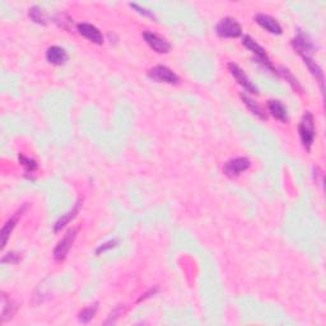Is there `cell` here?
Wrapping results in <instances>:
<instances>
[{"label": "cell", "mask_w": 326, "mask_h": 326, "mask_svg": "<svg viewBox=\"0 0 326 326\" xmlns=\"http://www.w3.org/2000/svg\"><path fill=\"white\" fill-rule=\"evenodd\" d=\"M24 206L22 209H19L17 213H14L13 216L11 217V218L8 219V221L6 222V224L3 226V229H2V249H4L7 245V242H8V239L9 236H11V233L13 232L14 227L17 226V223H18V221L21 219L22 214L24 213Z\"/></svg>", "instance_id": "cell-12"}, {"label": "cell", "mask_w": 326, "mask_h": 326, "mask_svg": "<svg viewBox=\"0 0 326 326\" xmlns=\"http://www.w3.org/2000/svg\"><path fill=\"white\" fill-rule=\"evenodd\" d=\"M144 40H145L146 44L149 45L151 49H153L154 51L158 52V54H167L171 50V44L166 39L161 37L159 35L153 34V32L145 31L143 34Z\"/></svg>", "instance_id": "cell-8"}, {"label": "cell", "mask_w": 326, "mask_h": 326, "mask_svg": "<svg viewBox=\"0 0 326 326\" xmlns=\"http://www.w3.org/2000/svg\"><path fill=\"white\" fill-rule=\"evenodd\" d=\"M19 162L22 163V166H24L27 173H34L37 170V163L35 159L28 158V157L23 156V154H19Z\"/></svg>", "instance_id": "cell-22"}, {"label": "cell", "mask_w": 326, "mask_h": 326, "mask_svg": "<svg viewBox=\"0 0 326 326\" xmlns=\"http://www.w3.org/2000/svg\"><path fill=\"white\" fill-rule=\"evenodd\" d=\"M78 229H79L78 227H75V228H70L69 231L64 234V237L60 240L59 244L56 245V247H55L54 250L55 260H57V261H63V260H65L68 252H69V250L72 249L73 244H74V240L78 234Z\"/></svg>", "instance_id": "cell-4"}, {"label": "cell", "mask_w": 326, "mask_h": 326, "mask_svg": "<svg viewBox=\"0 0 326 326\" xmlns=\"http://www.w3.org/2000/svg\"><path fill=\"white\" fill-rule=\"evenodd\" d=\"M240 97H241V100L244 101L245 105L247 106V108H249L250 111H251V113H254L255 116H257L259 118H261V120H266L268 116L266 113L264 112V110L261 108V106L259 105V103L256 102V101L252 100L251 97H249V96L246 95V93L242 92L241 95H240Z\"/></svg>", "instance_id": "cell-15"}, {"label": "cell", "mask_w": 326, "mask_h": 326, "mask_svg": "<svg viewBox=\"0 0 326 326\" xmlns=\"http://www.w3.org/2000/svg\"><path fill=\"white\" fill-rule=\"evenodd\" d=\"M123 313H124V306L120 305L118 307H116L112 312H111L110 316H108V320L106 321V325H108V323H115L116 321H117V318L120 317Z\"/></svg>", "instance_id": "cell-24"}, {"label": "cell", "mask_w": 326, "mask_h": 326, "mask_svg": "<svg viewBox=\"0 0 326 326\" xmlns=\"http://www.w3.org/2000/svg\"><path fill=\"white\" fill-rule=\"evenodd\" d=\"M78 31L82 36H84L85 39L90 40L91 42L97 45H102L103 44V36L101 34L100 29L97 27H95L93 24L90 23H80L78 24Z\"/></svg>", "instance_id": "cell-10"}, {"label": "cell", "mask_w": 326, "mask_h": 326, "mask_svg": "<svg viewBox=\"0 0 326 326\" xmlns=\"http://www.w3.org/2000/svg\"><path fill=\"white\" fill-rule=\"evenodd\" d=\"M80 205H82V204H80V201H78V203L75 204V206L72 209V211H69L68 213L63 214V216L60 217L59 221H57L56 223H55V227H54V231L56 232V233H57V232L62 231V229L64 228V227L67 226V224L69 223V222L72 221V219H74L75 217H77V214L79 213Z\"/></svg>", "instance_id": "cell-16"}, {"label": "cell", "mask_w": 326, "mask_h": 326, "mask_svg": "<svg viewBox=\"0 0 326 326\" xmlns=\"http://www.w3.org/2000/svg\"><path fill=\"white\" fill-rule=\"evenodd\" d=\"M148 77L154 82L167 83V84H177L180 80L179 75L165 65H157V67L152 68L148 72Z\"/></svg>", "instance_id": "cell-2"}, {"label": "cell", "mask_w": 326, "mask_h": 326, "mask_svg": "<svg viewBox=\"0 0 326 326\" xmlns=\"http://www.w3.org/2000/svg\"><path fill=\"white\" fill-rule=\"evenodd\" d=\"M117 244H118L117 240H111V241L105 242V244H102L101 246L97 247V250H96V254L97 255L103 254V252H106L107 250H111V249H113V247L117 246Z\"/></svg>", "instance_id": "cell-23"}, {"label": "cell", "mask_w": 326, "mask_h": 326, "mask_svg": "<svg viewBox=\"0 0 326 326\" xmlns=\"http://www.w3.org/2000/svg\"><path fill=\"white\" fill-rule=\"evenodd\" d=\"M303 60H305V64L307 65V68H308V70L311 72V74L316 78V80H318V83H320V85H321V90L323 91V72H322V69H321V68L316 64V62H313L312 57H305Z\"/></svg>", "instance_id": "cell-18"}, {"label": "cell", "mask_w": 326, "mask_h": 326, "mask_svg": "<svg viewBox=\"0 0 326 326\" xmlns=\"http://www.w3.org/2000/svg\"><path fill=\"white\" fill-rule=\"evenodd\" d=\"M242 44H244L245 47H247V49L250 50L251 52H254L255 56L257 57V60H259V63H261L262 65H264L266 69L272 70V72L277 73V70L273 68L272 63H270V60L268 59V55H266V51H265V49L262 46H260L259 44H257L256 41H255L254 39H252L251 36H249V35H246V36H244V39H242Z\"/></svg>", "instance_id": "cell-5"}, {"label": "cell", "mask_w": 326, "mask_h": 326, "mask_svg": "<svg viewBox=\"0 0 326 326\" xmlns=\"http://www.w3.org/2000/svg\"><path fill=\"white\" fill-rule=\"evenodd\" d=\"M98 310V303H93V305H90L88 307H85L84 310L80 311L79 313V321L82 323H88L93 317L96 316Z\"/></svg>", "instance_id": "cell-19"}, {"label": "cell", "mask_w": 326, "mask_h": 326, "mask_svg": "<svg viewBox=\"0 0 326 326\" xmlns=\"http://www.w3.org/2000/svg\"><path fill=\"white\" fill-rule=\"evenodd\" d=\"M216 31L219 36L224 37V39H234L242 34L240 23L232 17H226V18L221 19L219 23L217 24Z\"/></svg>", "instance_id": "cell-3"}, {"label": "cell", "mask_w": 326, "mask_h": 326, "mask_svg": "<svg viewBox=\"0 0 326 326\" xmlns=\"http://www.w3.org/2000/svg\"><path fill=\"white\" fill-rule=\"evenodd\" d=\"M228 69H229V72H231V74L233 75L234 79L237 80V83H239L241 87L245 88V91H247L249 93H252V95H254V93L255 95H257V93H259L257 92V88L252 84V82L249 79V77L246 75V73H245L244 70H242L241 68L236 64V63H229Z\"/></svg>", "instance_id": "cell-9"}, {"label": "cell", "mask_w": 326, "mask_h": 326, "mask_svg": "<svg viewBox=\"0 0 326 326\" xmlns=\"http://www.w3.org/2000/svg\"><path fill=\"white\" fill-rule=\"evenodd\" d=\"M268 110H269V112L272 113L273 117H275L277 120L283 121V123H285V121L288 120L287 108H285V106L283 105L280 101L278 100L268 101Z\"/></svg>", "instance_id": "cell-13"}, {"label": "cell", "mask_w": 326, "mask_h": 326, "mask_svg": "<svg viewBox=\"0 0 326 326\" xmlns=\"http://www.w3.org/2000/svg\"><path fill=\"white\" fill-rule=\"evenodd\" d=\"M2 300H3V310H2V323L8 321L9 318L13 317V315L17 311V306L14 305L13 301L9 300L7 294H2Z\"/></svg>", "instance_id": "cell-17"}, {"label": "cell", "mask_w": 326, "mask_h": 326, "mask_svg": "<svg viewBox=\"0 0 326 326\" xmlns=\"http://www.w3.org/2000/svg\"><path fill=\"white\" fill-rule=\"evenodd\" d=\"M292 46L303 59H305V57H311V55L316 51V47L315 45H313V42L311 41L310 37L303 34V32H298L297 36L292 40Z\"/></svg>", "instance_id": "cell-7"}, {"label": "cell", "mask_w": 326, "mask_h": 326, "mask_svg": "<svg viewBox=\"0 0 326 326\" xmlns=\"http://www.w3.org/2000/svg\"><path fill=\"white\" fill-rule=\"evenodd\" d=\"M130 7L131 8H134V9H136V12H138V13H140V14H143V16H145V17H151V18H153V14L151 13V12L149 11H146V9H144V8H141V7H139L138 4H135V3H130Z\"/></svg>", "instance_id": "cell-26"}, {"label": "cell", "mask_w": 326, "mask_h": 326, "mask_svg": "<svg viewBox=\"0 0 326 326\" xmlns=\"http://www.w3.org/2000/svg\"><path fill=\"white\" fill-rule=\"evenodd\" d=\"M298 133H300L302 145L305 146L306 151L310 152L316 135L315 118H313V115L310 111H306V113L301 118V123L298 125Z\"/></svg>", "instance_id": "cell-1"}, {"label": "cell", "mask_w": 326, "mask_h": 326, "mask_svg": "<svg viewBox=\"0 0 326 326\" xmlns=\"http://www.w3.org/2000/svg\"><path fill=\"white\" fill-rule=\"evenodd\" d=\"M46 59L49 60L51 64L62 65L68 60V54L64 49H62V47L51 46L47 49Z\"/></svg>", "instance_id": "cell-14"}, {"label": "cell", "mask_w": 326, "mask_h": 326, "mask_svg": "<svg viewBox=\"0 0 326 326\" xmlns=\"http://www.w3.org/2000/svg\"><path fill=\"white\" fill-rule=\"evenodd\" d=\"M255 19H256V22L259 26H261L262 28L266 29V31L270 32V34L280 35L283 32L282 26L278 23L277 19L273 18V17H270V16H268V14H264V13L257 14L256 18Z\"/></svg>", "instance_id": "cell-11"}, {"label": "cell", "mask_w": 326, "mask_h": 326, "mask_svg": "<svg viewBox=\"0 0 326 326\" xmlns=\"http://www.w3.org/2000/svg\"><path fill=\"white\" fill-rule=\"evenodd\" d=\"M250 166H251V162L246 157H237V158L229 159L228 162H226V165L223 167L224 175L234 179L241 175L242 172L249 170Z\"/></svg>", "instance_id": "cell-6"}, {"label": "cell", "mask_w": 326, "mask_h": 326, "mask_svg": "<svg viewBox=\"0 0 326 326\" xmlns=\"http://www.w3.org/2000/svg\"><path fill=\"white\" fill-rule=\"evenodd\" d=\"M279 74L282 75V77L284 78V79L287 80V82L289 83V84L292 85L293 88H294V90H297V91H300V92H302V88H301V85H300V83H298L297 78H295L294 75H293L292 73L289 72V69H287V68L282 67L279 69Z\"/></svg>", "instance_id": "cell-21"}, {"label": "cell", "mask_w": 326, "mask_h": 326, "mask_svg": "<svg viewBox=\"0 0 326 326\" xmlns=\"http://www.w3.org/2000/svg\"><path fill=\"white\" fill-rule=\"evenodd\" d=\"M19 260H21V256H19L18 254H16V252H9V254H7L6 256L2 259V262H3V264H6V262H9V264H17Z\"/></svg>", "instance_id": "cell-25"}, {"label": "cell", "mask_w": 326, "mask_h": 326, "mask_svg": "<svg viewBox=\"0 0 326 326\" xmlns=\"http://www.w3.org/2000/svg\"><path fill=\"white\" fill-rule=\"evenodd\" d=\"M29 17H31V19L35 22V23L42 24V26H45V24L47 23L46 22L47 19H46V16H45L44 11L37 6H34L32 8H29Z\"/></svg>", "instance_id": "cell-20"}]
</instances>
